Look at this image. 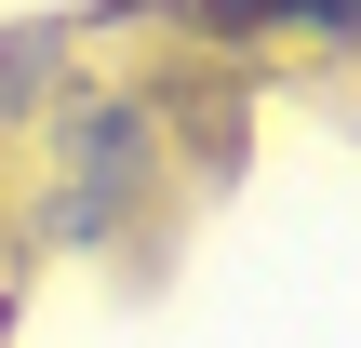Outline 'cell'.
<instances>
[{
    "label": "cell",
    "mask_w": 361,
    "mask_h": 348,
    "mask_svg": "<svg viewBox=\"0 0 361 348\" xmlns=\"http://www.w3.org/2000/svg\"><path fill=\"white\" fill-rule=\"evenodd\" d=\"M201 27H255V13H295V0H188Z\"/></svg>",
    "instance_id": "6da1fadb"
}]
</instances>
